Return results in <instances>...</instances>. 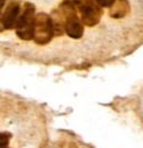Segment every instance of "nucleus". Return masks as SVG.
I'll return each mask as SVG.
<instances>
[{"instance_id": "obj_1", "label": "nucleus", "mask_w": 143, "mask_h": 148, "mask_svg": "<svg viewBox=\"0 0 143 148\" xmlns=\"http://www.w3.org/2000/svg\"><path fill=\"white\" fill-rule=\"evenodd\" d=\"M34 24H35V8L33 5L27 3L25 11L18 19L16 27L17 35L22 39H31L34 36Z\"/></svg>"}, {"instance_id": "obj_2", "label": "nucleus", "mask_w": 143, "mask_h": 148, "mask_svg": "<svg viewBox=\"0 0 143 148\" xmlns=\"http://www.w3.org/2000/svg\"><path fill=\"white\" fill-rule=\"evenodd\" d=\"M75 2L82 11V17L86 25L93 26L99 21L102 11L94 0H75Z\"/></svg>"}, {"instance_id": "obj_3", "label": "nucleus", "mask_w": 143, "mask_h": 148, "mask_svg": "<svg viewBox=\"0 0 143 148\" xmlns=\"http://www.w3.org/2000/svg\"><path fill=\"white\" fill-rule=\"evenodd\" d=\"M35 39L40 43H47L53 36V21L46 15H38L35 18Z\"/></svg>"}, {"instance_id": "obj_4", "label": "nucleus", "mask_w": 143, "mask_h": 148, "mask_svg": "<svg viewBox=\"0 0 143 148\" xmlns=\"http://www.w3.org/2000/svg\"><path fill=\"white\" fill-rule=\"evenodd\" d=\"M19 16V5L17 2H11L5 11L2 18L0 19V24L3 28H12L16 26Z\"/></svg>"}, {"instance_id": "obj_5", "label": "nucleus", "mask_w": 143, "mask_h": 148, "mask_svg": "<svg viewBox=\"0 0 143 148\" xmlns=\"http://www.w3.org/2000/svg\"><path fill=\"white\" fill-rule=\"evenodd\" d=\"M67 20H66V32L67 34L73 38H80L83 35V26L80 23V20L77 18V16L75 15V11H69L68 14H66Z\"/></svg>"}, {"instance_id": "obj_6", "label": "nucleus", "mask_w": 143, "mask_h": 148, "mask_svg": "<svg viewBox=\"0 0 143 148\" xmlns=\"http://www.w3.org/2000/svg\"><path fill=\"white\" fill-rule=\"evenodd\" d=\"M130 11V5L127 0H114L111 6V16L114 18H122Z\"/></svg>"}, {"instance_id": "obj_7", "label": "nucleus", "mask_w": 143, "mask_h": 148, "mask_svg": "<svg viewBox=\"0 0 143 148\" xmlns=\"http://www.w3.org/2000/svg\"><path fill=\"white\" fill-rule=\"evenodd\" d=\"M98 5L103 6V7H111L112 3L114 2V0H96Z\"/></svg>"}, {"instance_id": "obj_8", "label": "nucleus", "mask_w": 143, "mask_h": 148, "mask_svg": "<svg viewBox=\"0 0 143 148\" xmlns=\"http://www.w3.org/2000/svg\"><path fill=\"white\" fill-rule=\"evenodd\" d=\"M7 143H8V139L6 138V136L5 135H0V148L6 146Z\"/></svg>"}]
</instances>
